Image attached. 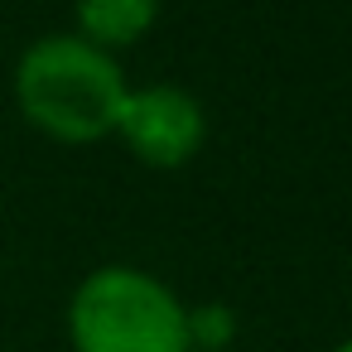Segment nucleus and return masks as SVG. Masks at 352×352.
<instances>
[{"mask_svg": "<svg viewBox=\"0 0 352 352\" xmlns=\"http://www.w3.org/2000/svg\"><path fill=\"white\" fill-rule=\"evenodd\" d=\"M10 92L39 135L58 145H97L111 140L131 82L116 54L78 39L73 30H54L20 49Z\"/></svg>", "mask_w": 352, "mask_h": 352, "instance_id": "f257e3e1", "label": "nucleus"}, {"mask_svg": "<svg viewBox=\"0 0 352 352\" xmlns=\"http://www.w3.org/2000/svg\"><path fill=\"white\" fill-rule=\"evenodd\" d=\"M68 352H188V304L131 261L92 265L63 309Z\"/></svg>", "mask_w": 352, "mask_h": 352, "instance_id": "f03ea898", "label": "nucleus"}, {"mask_svg": "<svg viewBox=\"0 0 352 352\" xmlns=\"http://www.w3.org/2000/svg\"><path fill=\"white\" fill-rule=\"evenodd\" d=\"M126 155L145 169H184L203 155L208 145V107L203 97H193L179 82H145L131 87L121 111H116V131H111Z\"/></svg>", "mask_w": 352, "mask_h": 352, "instance_id": "7ed1b4c3", "label": "nucleus"}, {"mask_svg": "<svg viewBox=\"0 0 352 352\" xmlns=\"http://www.w3.org/2000/svg\"><path fill=\"white\" fill-rule=\"evenodd\" d=\"M160 10L164 0H73V34L121 58L155 34Z\"/></svg>", "mask_w": 352, "mask_h": 352, "instance_id": "20e7f679", "label": "nucleus"}, {"mask_svg": "<svg viewBox=\"0 0 352 352\" xmlns=\"http://www.w3.org/2000/svg\"><path fill=\"white\" fill-rule=\"evenodd\" d=\"M241 333V314L227 299L188 304V352H227Z\"/></svg>", "mask_w": 352, "mask_h": 352, "instance_id": "39448f33", "label": "nucleus"}, {"mask_svg": "<svg viewBox=\"0 0 352 352\" xmlns=\"http://www.w3.org/2000/svg\"><path fill=\"white\" fill-rule=\"evenodd\" d=\"M328 352H352V333H347V338H342V342H333V347H328Z\"/></svg>", "mask_w": 352, "mask_h": 352, "instance_id": "423d86ee", "label": "nucleus"}]
</instances>
